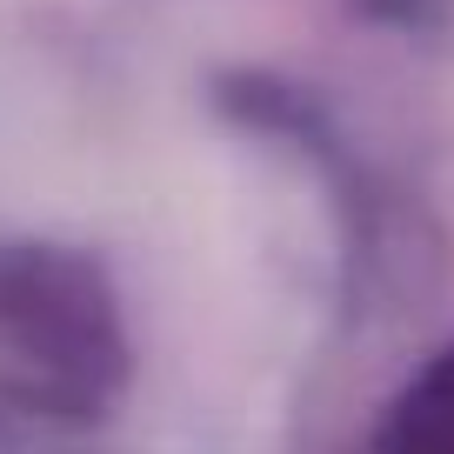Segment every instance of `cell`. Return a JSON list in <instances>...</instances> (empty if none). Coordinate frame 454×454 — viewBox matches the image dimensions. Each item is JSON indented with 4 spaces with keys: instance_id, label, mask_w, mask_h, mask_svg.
<instances>
[{
    "instance_id": "6da1fadb",
    "label": "cell",
    "mask_w": 454,
    "mask_h": 454,
    "mask_svg": "<svg viewBox=\"0 0 454 454\" xmlns=\"http://www.w3.org/2000/svg\"><path fill=\"white\" fill-rule=\"evenodd\" d=\"M381 454H454V348L401 395L381 427Z\"/></svg>"
}]
</instances>
